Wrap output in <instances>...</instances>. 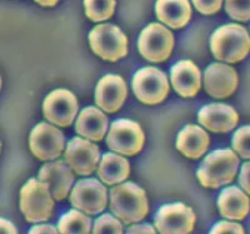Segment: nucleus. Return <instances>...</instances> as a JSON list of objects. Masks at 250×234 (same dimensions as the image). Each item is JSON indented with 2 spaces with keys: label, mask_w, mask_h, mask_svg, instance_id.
Returning a JSON list of instances; mask_svg holds the SVG:
<instances>
[{
  "label": "nucleus",
  "mask_w": 250,
  "mask_h": 234,
  "mask_svg": "<svg viewBox=\"0 0 250 234\" xmlns=\"http://www.w3.org/2000/svg\"><path fill=\"white\" fill-rule=\"evenodd\" d=\"M196 217L183 203L165 204L155 215V228L163 234H187L193 232Z\"/></svg>",
  "instance_id": "nucleus-10"
},
{
  "label": "nucleus",
  "mask_w": 250,
  "mask_h": 234,
  "mask_svg": "<svg viewBox=\"0 0 250 234\" xmlns=\"http://www.w3.org/2000/svg\"><path fill=\"white\" fill-rule=\"evenodd\" d=\"M239 158L230 149H219L205 157L196 177L205 188H219L227 186L236 177Z\"/></svg>",
  "instance_id": "nucleus-3"
},
{
  "label": "nucleus",
  "mask_w": 250,
  "mask_h": 234,
  "mask_svg": "<svg viewBox=\"0 0 250 234\" xmlns=\"http://www.w3.org/2000/svg\"><path fill=\"white\" fill-rule=\"evenodd\" d=\"M210 233H233V234H243L244 229L240 224L233 222H219L216 223Z\"/></svg>",
  "instance_id": "nucleus-30"
},
{
  "label": "nucleus",
  "mask_w": 250,
  "mask_h": 234,
  "mask_svg": "<svg viewBox=\"0 0 250 234\" xmlns=\"http://www.w3.org/2000/svg\"><path fill=\"white\" fill-rule=\"evenodd\" d=\"M0 147H1V144H0Z\"/></svg>",
  "instance_id": "nucleus-37"
},
{
  "label": "nucleus",
  "mask_w": 250,
  "mask_h": 234,
  "mask_svg": "<svg viewBox=\"0 0 250 234\" xmlns=\"http://www.w3.org/2000/svg\"><path fill=\"white\" fill-rule=\"evenodd\" d=\"M44 117L58 127H70L78 114V100L71 91L57 89L51 91L43 103Z\"/></svg>",
  "instance_id": "nucleus-11"
},
{
  "label": "nucleus",
  "mask_w": 250,
  "mask_h": 234,
  "mask_svg": "<svg viewBox=\"0 0 250 234\" xmlns=\"http://www.w3.org/2000/svg\"><path fill=\"white\" fill-rule=\"evenodd\" d=\"M91 50L102 59L117 62L128 54V38L113 24H102L89 34Z\"/></svg>",
  "instance_id": "nucleus-5"
},
{
  "label": "nucleus",
  "mask_w": 250,
  "mask_h": 234,
  "mask_svg": "<svg viewBox=\"0 0 250 234\" xmlns=\"http://www.w3.org/2000/svg\"><path fill=\"white\" fill-rule=\"evenodd\" d=\"M145 135L140 126L133 120L120 119L114 122L106 135V144L115 153L133 157L144 147Z\"/></svg>",
  "instance_id": "nucleus-8"
},
{
  "label": "nucleus",
  "mask_w": 250,
  "mask_h": 234,
  "mask_svg": "<svg viewBox=\"0 0 250 234\" xmlns=\"http://www.w3.org/2000/svg\"><path fill=\"white\" fill-rule=\"evenodd\" d=\"M39 180L48 187L51 197L57 200H62L69 195L74 175L70 167L62 160H57L42 167L39 170Z\"/></svg>",
  "instance_id": "nucleus-16"
},
{
  "label": "nucleus",
  "mask_w": 250,
  "mask_h": 234,
  "mask_svg": "<svg viewBox=\"0 0 250 234\" xmlns=\"http://www.w3.org/2000/svg\"><path fill=\"white\" fill-rule=\"evenodd\" d=\"M42 6H55L59 0H35Z\"/></svg>",
  "instance_id": "nucleus-35"
},
{
  "label": "nucleus",
  "mask_w": 250,
  "mask_h": 234,
  "mask_svg": "<svg viewBox=\"0 0 250 234\" xmlns=\"http://www.w3.org/2000/svg\"><path fill=\"white\" fill-rule=\"evenodd\" d=\"M20 209L30 223L45 222L53 215L54 199L48 187L40 180L30 179L20 191Z\"/></svg>",
  "instance_id": "nucleus-4"
},
{
  "label": "nucleus",
  "mask_w": 250,
  "mask_h": 234,
  "mask_svg": "<svg viewBox=\"0 0 250 234\" xmlns=\"http://www.w3.org/2000/svg\"><path fill=\"white\" fill-rule=\"evenodd\" d=\"M131 85L135 97L148 106L162 103L169 94L168 78L155 66H145L138 70Z\"/></svg>",
  "instance_id": "nucleus-6"
},
{
  "label": "nucleus",
  "mask_w": 250,
  "mask_h": 234,
  "mask_svg": "<svg viewBox=\"0 0 250 234\" xmlns=\"http://www.w3.org/2000/svg\"><path fill=\"white\" fill-rule=\"evenodd\" d=\"M238 88L235 69L222 63L208 66L204 74V89L208 94L218 99L229 98Z\"/></svg>",
  "instance_id": "nucleus-14"
},
{
  "label": "nucleus",
  "mask_w": 250,
  "mask_h": 234,
  "mask_svg": "<svg viewBox=\"0 0 250 234\" xmlns=\"http://www.w3.org/2000/svg\"><path fill=\"white\" fill-rule=\"evenodd\" d=\"M128 97V88L120 75L103 77L95 89V103L106 113L119 110Z\"/></svg>",
  "instance_id": "nucleus-15"
},
{
  "label": "nucleus",
  "mask_w": 250,
  "mask_h": 234,
  "mask_svg": "<svg viewBox=\"0 0 250 234\" xmlns=\"http://www.w3.org/2000/svg\"><path fill=\"white\" fill-rule=\"evenodd\" d=\"M225 12L234 20H250V0H225Z\"/></svg>",
  "instance_id": "nucleus-26"
},
{
  "label": "nucleus",
  "mask_w": 250,
  "mask_h": 234,
  "mask_svg": "<svg viewBox=\"0 0 250 234\" xmlns=\"http://www.w3.org/2000/svg\"><path fill=\"white\" fill-rule=\"evenodd\" d=\"M218 208L223 217L233 220H242L249 214L250 200L238 187H228L219 194Z\"/></svg>",
  "instance_id": "nucleus-20"
},
{
  "label": "nucleus",
  "mask_w": 250,
  "mask_h": 234,
  "mask_svg": "<svg viewBox=\"0 0 250 234\" xmlns=\"http://www.w3.org/2000/svg\"><path fill=\"white\" fill-rule=\"evenodd\" d=\"M108 130V118L95 106H88L80 111L75 123V131L85 139L100 142Z\"/></svg>",
  "instance_id": "nucleus-19"
},
{
  "label": "nucleus",
  "mask_w": 250,
  "mask_h": 234,
  "mask_svg": "<svg viewBox=\"0 0 250 234\" xmlns=\"http://www.w3.org/2000/svg\"><path fill=\"white\" fill-rule=\"evenodd\" d=\"M15 233H18V231L14 227V224L9 222V220L0 218V234H15Z\"/></svg>",
  "instance_id": "nucleus-32"
},
{
  "label": "nucleus",
  "mask_w": 250,
  "mask_h": 234,
  "mask_svg": "<svg viewBox=\"0 0 250 234\" xmlns=\"http://www.w3.org/2000/svg\"><path fill=\"white\" fill-rule=\"evenodd\" d=\"M195 9L204 15H213L222 8L223 0H193Z\"/></svg>",
  "instance_id": "nucleus-29"
},
{
  "label": "nucleus",
  "mask_w": 250,
  "mask_h": 234,
  "mask_svg": "<svg viewBox=\"0 0 250 234\" xmlns=\"http://www.w3.org/2000/svg\"><path fill=\"white\" fill-rule=\"evenodd\" d=\"M128 233H149L153 234L155 233V229L150 226V224H140V226H134L128 229Z\"/></svg>",
  "instance_id": "nucleus-34"
},
{
  "label": "nucleus",
  "mask_w": 250,
  "mask_h": 234,
  "mask_svg": "<svg viewBox=\"0 0 250 234\" xmlns=\"http://www.w3.org/2000/svg\"><path fill=\"white\" fill-rule=\"evenodd\" d=\"M214 57L225 63H239L250 52V35L247 28L239 24H227L218 28L210 38Z\"/></svg>",
  "instance_id": "nucleus-1"
},
{
  "label": "nucleus",
  "mask_w": 250,
  "mask_h": 234,
  "mask_svg": "<svg viewBox=\"0 0 250 234\" xmlns=\"http://www.w3.org/2000/svg\"><path fill=\"white\" fill-rule=\"evenodd\" d=\"M0 86H1V79H0Z\"/></svg>",
  "instance_id": "nucleus-36"
},
{
  "label": "nucleus",
  "mask_w": 250,
  "mask_h": 234,
  "mask_svg": "<svg viewBox=\"0 0 250 234\" xmlns=\"http://www.w3.org/2000/svg\"><path fill=\"white\" fill-rule=\"evenodd\" d=\"M99 160V148L89 140L75 137L66 146L65 162L75 174L88 177L98 168Z\"/></svg>",
  "instance_id": "nucleus-13"
},
{
  "label": "nucleus",
  "mask_w": 250,
  "mask_h": 234,
  "mask_svg": "<svg viewBox=\"0 0 250 234\" xmlns=\"http://www.w3.org/2000/svg\"><path fill=\"white\" fill-rule=\"evenodd\" d=\"M198 119L208 130L227 133L235 128L239 122V115L233 106L215 103L203 106L198 114Z\"/></svg>",
  "instance_id": "nucleus-17"
},
{
  "label": "nucleus",
  "mask_w": 250,
  "mask_h": 234,
  "mask_svg": "<svg viewBox=\"0 0 250 234\" xmlns=\"http://www.w3.org/2000/svg\"><path fill=\"white\" fill-rule=\"evenodd\" d=\"M130 173V164L125 158L113 153L103 155L100 164H98V174L108 186H115L124 182Z\"/></svg>",
  "instance_id": "nucleus-23"
},
{
  "label": "nucleus",
  "mask_w": 250,
  "mask_h": 234,
  "mask_svg": "<svg viewBox=\"0 0 250 234\" xmlns=\"http://www.w3.org/2000/svg\"><path fill=\"white\" fill-rule=\"evenodd\" d=\"M93 233L120 234L123 233V226L117 218H114L113 215L106 213V214H103L102 217L95 220L93 227Z\"/></svg>",
  "instance_id": "nucleus-28"
},
{
  "label": "nucleus",
  "mask_w": 250,
  "mask_h": 234,
  "mask_svg": "<svg viewBox=\"0 0 250 234\" xmlns=\"http://www.w3.org/2000/svg\"><path fill=\"white\" fill-rule=\"evenodd\" d=\"M30 233H50V234H55L58 233V229L55 228L54 226H51V224H42V226H35L30 229Z\"/></svg>",
  "instance_id": "nucleus-33"
},
{
  "label": "nucleus",
  "mask_w": 250,
  "mask_h": 234,
  "mask_svg": "<svg viewBox=\"0 0 250 234\" xmlns=\"http://www.w3.org/2000/svg\"><path fill=\"white\" fill-rule=\"evenodd\" d=\"M233 149L244 159H250V126L242 127L233 137Z\"/></svg>",
  "instance_id": "nucleus-27"
},
{
  "label": "nucleus",
  "mask_w": 250,
  "mask_h": 234,
  "mask_svg": "<svg viewBox=\"0 0 250 234\" xmlns=\"http://www.w3.org/2000/svg\"><path fill=\"white\" fill-rule=\"evenodd\" d=\"M70 203L86 214H99L108 203V191L97 179L79 180L70 193Z\"/></svg>",
  "instance_id": "nucleus-9"
},
{
  "label": "nucleus",
  "mask_w": 250,
  "mask_h": 234,
  "mask_svg": "<svg viewBox=\"0 0 250 234\" xmlns=\"http://www.w3.org/2000/svg\"><path fill=\"white\" fill-rule=\"evenodd\" d=\"M239 184L244 189L245 193L250 195V162L245 163L242 167V170L239 174Z\"/></svg>",
  "instance_id": "nucleus-31"
},
{
  "label": "nucleus",
  "mask_w": 250,
  "mask_h": 234,
  "mask_svg": "<svg viewBox=\"0 0 250 234\" xmlns=\"http://www.w3.org/2000/svg\"><path fill=\"white\" fill-rule=\"evenodd\" d=\"M171 84L180 97H195L202 86L199 68L191 60H180L171 68Z\"/></svg>",
  "instance_id": "nucleus-18"
},
{
  "label": "nucleus",
  "mask_w": 250,
  "mask_h": 234,
  "mask_svg": "<svg viewBox=\"0 0 250 234\" xmlns=\"http://www.w3.org/2000/svg\"><path fill=\"white\" fill-rule=\"evenodd\" d=\"M29 146L39 160H53L60 157L64 149V135L55 127L39 123L30 133Z\"/></svg>",
  "instance_id": "nucleus-12"
},
{
  "label": "nucleus",
  "mask_w": 250,
  "mask_h": 234,
  "mask_svg": "<svg viewBox=\"0 0 250 234\" xmlns=\"http://www.w3.org/2000/svg\"><path fill=\"white\" fill-rule=\"evenodd\" d=\"M176 148L187 158L198 159L209 148V135L200 127L189 124L178 134Z\"/></svg>",
  "instance_id": "nucleus-21"
},
{
  "label": "nucleus",
  "mask_w": 250,
  "mask_h": 234,
  "mask_svg": "<svg viewBox=\"0 0 250 234\" xmlns=\"http://www.w3.org/2000/svg\"><path fill=\"white\" fill-rule=\"evenodd\" d=\"M58 232L62 234H88L91 232V222L85 214L78 211H69L60 218Z\"/></svg>",
  "instance_id": "nucleus-24"
},
{
  "label": "nucleus",
  "mask_w": 250,
  "mask_h": 234,
  "mask_svg": "<svg viewBox=\"0 0 250 234\" xmlns=\"http://www.w3.org/2000/svg\"><path fill=\"white\" fill-rule=\"evenodd\" d=\"M110 209L125 224L144 219L149 213L146 194L134 183H124L110 191Z\"/></svg>",
  "instance_id": "nucleus-2"
},
{
  "label": "nucleus",
  "mask_w": 250,
  "mask_h": 234,
  "mask_svg": "<svg viewBox=\"0 0 250 234\" xmlns=\"http://www.w3.org/2000/svg\"><path fill=\"white\" fill-rule=\"evenodd\" d=\"M156 17L165 25L173 29L184 28L191 17V6L188 0H158Z\"/></svg>",
  "instance_id": "nucleus-22"
},
{
  "label": "nucleus",
  "mask_w": 250,
  "mask_h": 234,
  "mask_svg": "<svg viewBox=\"0 0 250 234\" xmlns=\"http://www.w3.org/2000/svg\"><path fill=\"white\" fill-rule=\"evenodd\" d=\"M115 5V0H84L86 17L93 21H104L113 17Z\"/></svg>",
  "instance_id": "nucleus-25"
},
{
  "label": "nucleus",
  "mask_w": 250,
  "mask_h": 234,
  "mask_svg": "<svg viewBox=\"0 0 250 234\" xmlns=\"http://www.w3.org/2000/svg\"><path fill=\"white\" fill-rule=\"evenodd\" d=\"M174 35L169 29L158 23H151L142 32L138 42L139 52L149 62L162 63L170 57L174 48Z\"/></svg>",
  "instance_id": "nucleus-7"
}]
</instances>
